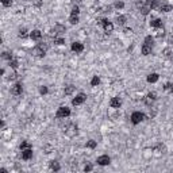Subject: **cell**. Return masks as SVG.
<instances>
[{
	"mask_svg": "<svg viewBox=\"0 0 173 173\" xmlns=\"http://www.w3.org/2000/svg\"><path fill=\"white\" fill-rule=\"evenodd\" d=\"M148 119V115H146L145 112H142V111H134V112L130 115V122L134 126H137V124H141L143 120Z\"/></svg>",
	"mask_w": 173,
	"mask_h": 173,
	"instance_id": "1",
	"label": "cell"
},
{
	"mask_svg": "<svg viewBox=\"0 0 173 173\" xmlns=\"http://www.w3.org/2000/svg\"><path fill=\"white\" fill-rule=\"evenodd\" d=\"M49 52V43L46 42H38L35 46V49H34V53H35L37 57H39V58H43V57L46 56V53Z\"/></svg>",
	"mask_w": 173,
	"mask_h": 173,
	"instance_id": "2",
	"label": "cell"
},
{
	"mask_svg": "<svg viewBox=\"0 0 173 173\" xmlns=\"http://www.w3.org/2000/svg\"><path fill=\"white\" fill-rule=\"evenodd\" d=\"M71 115H72V109L69 108V107H66V106L58 107L57 111H56V118H57V119H61V120L68 119Z\"/></svg>",
	"mask_w": 173,
	"mask_h": 173,
	"instance_id": "3",
	"label": "cell"
},
{
	"mask_svg": "<svg viewBox=\"0 0 173 173\" xmlns=\"http://www.w3.org/2000/svg\"><path fill=\"white\" fill-rule=\"evenodd\" d=\"M99 26L103 27V31L106 32V34H111L114 31V28H115V25H114L112 22L109 20L108 18H102L99 20Z\"/></svg>",
	"mask_w": 173,
	"mask_h": 173,
	"instance_id": "4",
	"label": "cell"
},
{
	"mask_svg": "<svg viewBox=\"0 0 173 173\" xmlns=\"http://www.w3.org/2000/svg\"><path fill=\"white\" fill-rule=\"evenodd\" d=\"M157 99H158V95H157L154 91H153V92H148V93L145 95V97H143V103H145L148 107H152L153 104L157 102Z\"/></svg>",
	"mask_w": 173,
	"mask_h": 173,
	"instance_id": "5",
	"label": "cell"
},
{
	"mask_svg": "<svg viewBox=\"0 0 173 173\" xmlns=\"http://www.w3.org/2000/svg\"><path fill=\"white\" fill-rule=\"evenodd\" d=\"M87 93H84V92H80V93H77V95L74 96L73 99H72V106L73 107H77V106H81V104H84L85 102H87Z\"/></svg>",
	"mask_w": 173,
	"mask_h": 173,
	"instance_id": "6",
	"label": "cell"
},
{
	"mask_svg": "<svg viewBox=\"0 0 173 173\" xmlns=\"http://www.w3.org/2000/svg\"><path fill=\"white\" fill-rule=\"evenodd\" d=\"M65 135H66L68 138H74L76 135H77L78 133V127H77V124H74V123H69L65 127Z\"/></svg>",
	"mask_w": 173,
	"mask_h": 173,
	"instance_id": "7",
	"label": "cell"
},
{
	"mask_svg": "<svg viewBox=\"0 0 173 173\" xmlns=\"http://www.w3.org/2000/svg\"><path fill=\"white\" fill-rule=\"evenodd\" d=\"M122 104H123V100H122V97H119V96H114L108 102L109 108H112V109H119L120 107H122Z\"/></svg>",
	"mask_w": 173,
	"mask_h": 173,
	"instance_id": "8",
	"label": "cell"
},
{
	"mask_svg": "<svg viewBox=\"0 0 173 173\" xmlns=\"http://www.w3.org/2000/svg\"><path fill=\"white\" fill-rule=\"evenodd\" d=\"M42 31L41 30H38V28H34L32 31H30V35H28V38L31 39L32 42H41L42 41Z\"/></svg>",
	"mask_w": 173,
	"mask_h": 173,
	"instance_id": "9",
	"label": "cell"
},
{
	"mask_svg": "<svg viewBox=\"0 0 173 173\" xmlns=\"http://www.w3.org/2000/svg\"><path fill=\"white\" fill-rule=\"evenodd\" d=\"M84 49H85L84 43L80 42V41H74V42H72V45H71V50L73 52V53H76V54L83 53Z\"/></svg>",
	"mask_w": 173,
	"mask_h": 173,
	"instance_id": "10",
	"label": "cell"
},
{
	"mask_svg": "<svg viewBox=\"0 0 173 173\" xmlns=\"http://www.w3.org/2000/svg\"><path fill=\"white\" fill-rule=\"evenodd\" d=\"M96 162L99 166H108L111 164V157L108 154H102L96 158Z\"/></svg>",
	"mask_w": 173,
	"mask_h": 173,
	"instance_id": "11",
	"label": "cell"
},
{
	"mask_svg": "<svg viewBox=\"0 0 173 173\" xmlns=\"http://www.w3.org/2000/svg\"><path fill=\"white\" fill-rule=\"evenodd\" d=\"M23 93V84L22 83H15L11 87V95L12 96H20Z\"/></svg>",
	"mask_w": 173,
	"mask_h": 173,
	"instance_id": "12",
	"label": "cell"
},
{
	"mask_svg": "<svg viewBox=\"0 0 173 173\" xmlns=\"http://www.w3.org/2000/svg\"><path fill=\"white\" fill-rule=\"evenodd\" d=\"M152 150L155 153V154H164V153L166 152V146H165V143H162V142H157V143L153 146Z\"/></svg>",
	"mask_w": 173,
	"mask_h": 173,
	"instance_id": "13",
	"label": "cell"
},
{
	"mask_svg": "<svg viewBox=\"0 0 173 173\" xmlns=\"http://www.w3.org/2000/svg\"><path fill=\"white\" fill-rule=\"evenodd\" d=\"M22 160L23 161H30L32 158V155H34V152H32V148H28V149H25V150H22Z\"/></svg>",
	"mask_w": 173,
	"mask_h": 173,
	"instance_id": "14",
	"label": "cell"
},
{
	"mask_svg": "<svg viewBox=\"0 0 173 173\" xmlns=\"http://www.w3.org/2000/svg\"><path fill=\"white\" fill-rule=\"evenodd\" d=\"M158 11L160 12H170V11H173V6L168 1H162L158 6Z\"/></svg>",
	"mask_w": 173,
	"mask_h": 173,
	"instance_id": "15",
	"label": "cell"
},
{
	"mask_svg": "<svg viewBox=\"0 0 173 173\" xmlns=\"http://www.w3.org/2000/svg\"><path fill=\"white\" fill-rule=\"evenodd\" d=\"M158 80H160V74L157 73V72H152V73H149L148 76H146V81H148L149 84H155Z\"/></svg>",
	"mask_w": 173,
	"mask_h": 173,
	"instance_id": "16",
	"label": "cell"
},
{
	"mask_svg": "<svg viewBox=\"0 0 173 173\" xmlns=\"http://www.w3.org/2000/svg\"><path fill=\"white\" fill-rule=\"evenodd\" d=\"M49 169L52 170V172L57 173V172H60L61 170V164L57 161V160H52L49 162Z\"/></svg>",
	"mask_w": 173,
	"mask_h": 173,
	"instance_id": "17",
	"label": "cell"
},
{
	"mask_svg": "<svg viewBox=\"0 0 173 173\" xmlns=\"http://www.w3.org/2000/svg\"><path fill=\"white\" fill-rule=\"evenodd\" d=\"M149 25H150V27L152 28H160L164 26V22L161 18H153L152 20L149 22Z\"/></svg>",
	"mask_w": 173,
	"mask_h": 173,
	"instance_id": "18",
	"label": "cell"
},
{
	"mask_svg": "<svg viewBox=\"0 0 173 173\" xmlns=\"http://www.w3.org/2000/svg\"><path fill=\"white\" fill-rule=\"evenodd\" d=\"M74 92H76V87H74L73 84H69L64 88V95L65 96H72Z\"/></svg>",
	"mask_w": 173,
	"mask_h": 173,
	"instance_id": "19",
	"label": "cell"
},
{
	"mask_svg": "<svg viewBox=\"0 0 173 173\" xmlns=\"http://www.w3.org/2000/svg\"><path fill=\"white\" fill-rule=\"evenodd\" d=\"M143 43H145V45H148V46H150V47H153V46H154V43H155L154 35H152V34L146 35L145 39H143Z\"/></svg>",
	"mask_w": 173,
	"mask_h": 173,
	"instance_id": "20",
	"label": "cell"
},
{
	"mask_svg": "<svg viewBox=\"0 0 173 173\" xmlns=\"http://www.w3.org/2000/svg\"><path fill=\"white\" fill-rule=\"evenodd\" d=\"M53 28L58 32V35H64L65 32H66V27H65L64 25H61V23H56Z\"/></svg>",
	"mask_w": 173,
	"mask_h": 173,
	"instance_id": "21",
	"label": "cell"
},
{
	"mask_svg": "<svg viewBox=\"0 0 173 173\" xmlns=\"http://www.w3.org/2000/svg\"><path fill=\"white\" fill-rule=\"evenodd\" d=\"M100 83H102V80H100V76H97V74H95V76H92L91 81H89V84H91V87H93V88H96V87H99Z\"/></svg>",
	"mask_w": 173,
	"mask_h": 173,
	"instance_id": "22",
	"label": "cell"
},
{
	"mask_svg": "<svg viewBox=\"0 0 173 173\" xmlns=\"http://www.w3.org/2000/svg\"><path fill=\"white\" fill-rule=\"evenodd\" d=\"M145 4H148L149 7L153 10H158V6H160V1L158 0H145Z\"/></svg>",
	"mask_w": 173,
	"mask_h": 173,
	"instance_id": "23",
	"label": "cell"
},
{
	"mask_svg": "<svg viewBox=\"0 0 173 173\" xmlns=\"http://www.w3.org/2000/svg\"><path fill=\"white\" fill-rule=\"evenodd\" d=\"M154 38H158V39H161V38H164L165 37V30H164V27H160V28H154Z\"/></svg>",
	"mask_w": 173,
	"mask_h": 173,
	"instance_id": "24",
	"label": "cell"
},
{
	"mask_svg": "<svg viewBox=\"0 0 173 173\" xmlns=\"http://www.w3.org/2000/svg\"><path fill=\"white\" fill-rule=\"evenodd\" d=\"M152 52H153V47L145 45V43L142 45V47H141V54H142V56H150V54H152Z\"/></svg>",
	"mask_w": 173,
	"mask_h": 173,
	"instance_id": "25",
	"label": "cell"
},
{
	"mask_svg": "<svg viewBox=\"0 0 173 173\" xmlns=\"http://www.w3.org/2000/svg\"><path fill=\"white\" fill-rule=\"evenodd\" d=\"M114 10H123L124 7H126V3H124V0H115L114 1Z\"/></svg>",
	"mask_w": 173,
	"mask_h": 173,
	"instance_id": "26",
	"label": "cell"
},
{
	"mask_svg": "<svg viewBox=\"0 0 173 173\" xmlns=\"http://www.w3.org/2000/svg\"><path fill=\"white\" fill-rule=\"evenodd\" d=\"M115 22H117L118 26H124L126 22H127V16L126 15H118L117 18H115Z\"/></svg>",
	"mask_w": 173,
	"mask_h": 173,
	"instance_id": "27",
	"label": "cell"
},
{
	"mask_svg": "<svg viewBox=\"0 0 173 173\" xmlns=\"http://www.w3.org/2000/svg\"><path fill=\"white\" fill-rule=\"evenodd\" d=\"M139 12H141V15H143V16H148L150 12H152V8L149 7L148 4L143 3V6H142L141 8H139Z\"/></svg>",
	"mask_w": 173,
	"mask_h": 173,
	"instance_id": "28",
	"label": "cell"
},
{
	"mask_svg": "<svg viewBox=\"0 0 173 173\" xmlns=\"http://www.w3.org/2000/svg\"><path fill=\"white\" fill-rule=\"evenodd\" d=\"M85 148L89 149V150H95V149L97 148V141H95V139H88L87 143H85Z\"/></svg>",
	"mask_w": 173,
	"mask_h": 173,
	"instance_id": "29",
	"label": "cell"
},
{
	"mask_svg": "<svg viewBox=\"0 0 173 173\" xmlns=\"http://www.w3.org/2000/svg\"><path fill=\"white\" fill-rule=\"evenodd\" d=\"M28 35H30V32H28V30L26 27H20L18 30V37H19V38L23 39V38H27Z\"/></svg>",
	"mask_w": 173,
	"mask_h": 173,
	"instance_id": "30",
	"label": "cell"
},
{
	"mask_svg": "<svg viewBox=\"0 0 173 173\" xmlns=\"http://www.w3.org/2000/svg\"><path fill=\"white\" fill-rule=\"evenodd\" d=\"M53 43L56 46H64L65 45V38L62 35H58V37H56V38L53 39Z\"/></svg>",
	"mask_w": 173,
	"mask_h": 173,
	"instance_id": "31",
	"label": "cell"
},
{
	"mask_svg": "<svg viewBox=\"0 0 173 173\" xmlns=\"http://www.w3.org/2000/svg\"><path fill=\"white\" fill-rule=\"evenodd\" d=\"M8 66H10V69H12V71H16L19 68V61L16 60V58H12L11 61H8Z\"/></svg>",
	"mask_w": 173,
	"mask_h": 173,
	"instance_id": "32",
	"label": "cell"
},
{
	"mask_svg": "<svg viewBox=\"0 0 173 173\" xmlns=\"http://www.w3.org/2000/svg\"><path fill=\"white\" fill-rule=\"evenodd\" d=\"M69 23H71L72 26H74V25H77L78 22H80V15H69Z\"/></svg>",
	"mask_w": 173,
	"mask_h": 173,
	"instance_id": "33",
	"label": "cell"
},
{
	"mask_svg": "<svg viewBox=\"0 0 173 173\" xmlns=\"http://www.w3.org/2000/svg\"><path fill=\"white\" fill-rule=\"evenodd\" d=\"M38 92L41 96H46L49 93V87H46V85H39L38 87Z\"/></svg>",
	"mask_w": 173,
	"mask_h": 173,
	"instance_id": "34",
	"label": "cell"
},
{
	"mask_svg": "<svg viewBox=\"0 0 173 173\" xmlns=\"http://www.w3.org/2000/svg\"><path fill=\"white\" fill-rule=\"evenodd\" d=\"M1 58H3L4 61H11L12 60V58H14V56H12V53H11V52H3V53H1Z\"/></svg>",
	"mask_w": 173,
	"mask_h": 173,
	"instance_id": "35",
	"label": "cell"
},
{
	"mask_svg": "<svg viewBox=\"0 0 173 173\" xmlns=\"http://www.w3.org/2000/svg\"><path fill=\"white\" fill-rule=\"evenodd\" d=\"M162 89H164L165 92H172V93H173V83L166 81L165 84L162 85Z\"/></svg>",
	"mask_w": 173,
	"mask_h": 173,
	"instance_id": "36",
	"label": "cell"
},
{
	"mask_svg": "<svg viewBox=\"0 0 173 173\" xmlns=\"http://www.w3.org/2000/svg\"><path fill=\"white\" fill-rule=\"evenodd\" d=\"M28 148H32V145L28 141H22L20 142V145H19V150H25V149H28Z\"/></svg>",
	"mask_w": 173,
	"mask_h": 173,
	"instance_id": "37",
	"label": "cell"
},
{
	"mask_svg": "<svg viewBox=\"0 0 173 173\" xmlns=\"http://www.w3.org/2000/svg\"><path fill=\"white\" fill-rule=\"evenodd\" d=\"M83 170H84L85 173L92 172V170H93V164H92V162H87L84 165V168H83Z\"/></svg>",
	"mask_w": 173,
	"mask_h": 173,
	"instance_id": "38",
	"label": "cell"
},
{
	"mask_svg": "<svg viewBox=\"0 0 173 173\" xmlns=\"http://www.w3.org/2000/svg\"><path fill=\"white\" fill-rule=\"evenodd\" d=\"M162 54L164 57H166V58H170V57H173V52L170 50V47H166V49L162 50Z\"/></svg>",
	"mask_w": 173,
	"mask_h": 173,
	"instance_id": "39",
	"label": "cell"
},
{
	"mask_svg": "<svg viewBox=\"0 0 173 173\" xmlns=\"http://www.w3.org/2000/svg\"><path fill=\"white\" fill-rule=\"evenodd\" d=\"M80 7H78L77 4H74L73 7H72V10H71V15H80Z\"/></svg>",
	"mask_w": 173,
	"mask_h": 173,
	"instance_id": "40",
	"label": "cell"
},
{
	"mask_svg": "<svg viewBox=\"0 0 173 173\" xmlns=\"http://www.w3.org/2000/svg\"><path fill=\"white\" fill-rule=\"evenodd\" d=\"M0 3L3 4V7L8 8V7H11V6H12V0H0Z\"/></svg>",
	"mask_w": 173,
	"mask_h": 173,
	"instance_id": "41",
	"label": "cell"
},
{
	"mask_svg": "<svg viewBox=\"0 0 173 173\" xmlns=\"http://www.w3.org/2000/svg\"><path fill=\"white\" fill-rule=\"evenodd\" d=\"M16 77H18V74H16V71H12V69H11V73L8 74V77H7V78L11 81V80H15Z\"/></svg>",
	"mask_w": 173,
	"mask_h": 173,
	"instance_id": "42",
	"label": "cell"
},
{
	"mask_svg": "<svg viewBox=\"0 0 173 173\" xmlns=\"http://www.w3.org/2000/svg\"><path fill=\"white\" fill-rule=\"evenodd\" d=\"M112 10H114V6H106V7L103 8V12H104V14H111Z\"/></svg>",
	"mask_w": 173,
	"mask_h": 173,
	"instance_id": "43",
	"label": "cell"
},
{
	"mask_svg": "<svg viewBox=\"0 0 173 173\" xmlns=\"http://www.w3.org/2000/svg\"><path fill=\"white\" fill-rule=\"evenodd\" d=\"M123 32L126 35H131V34H133V28H124Z\"/></svg>",
	"mask_w": 173,
	"mask_h": 173,
	"instance_id": "44",
	"label": "cell"
},
{
	"mask_svg": "<svg viewBox=\"0 0 173 173\" xmlns=\"http://www.w3.org/2000/svg\"><path fill=\"white\" fill-rule=\"evenodd\" d=\"M168 43H169V45H173V35H169V38H168Z\"/></svg>",
	"mask_w": 173,
	"mask_h": 173,
	"instance_id": "45",
	"label": "cell"
},
{
	"mask_svg": "<svg viewBox=\"0 0 173 173\" xmlns=\"http://www.w3.org/2000/svg\"><path fill=\"white\" fill-rule=\"evenodd\" d=\"M0 173H8V170L6 168H0Z\"/></svg>",
	"mask_w": 173,
	"mask_h": 173,
	"instance_id": "46",
	"label": "cell"
},
{
	"mask_svg": "<svg viewBox=\"0 0 173 173\" xmlns=\"http://www.w3.org/2000/svg\"><path fill=\"white\" fill-rule=\"evenodd\" d=\"M96 1H99V0H96Z\"/></svg>",
	"mask_w": 173,
	"mask_h": 173,
	"instance_id": "47",
	"label": "cell"
}]
</instances>
